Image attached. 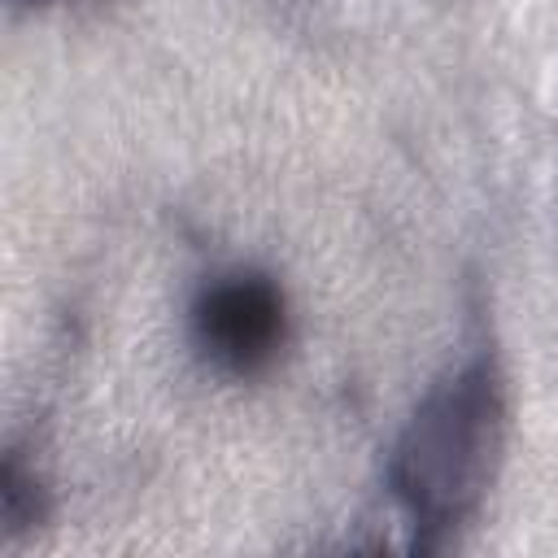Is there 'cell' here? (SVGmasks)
<instances>
[{
    "instance_id": "obj_1",
    "label": "cell",
    "mask_w": 558,
    "mask_h": 558,
    "mask_svg": "<svg viewBox=\"0 0 558 558\" xmlns=\"http://www.w3.org/2000/svg\"><path fill=\"white\" fill-rule=\"evenodd\" d=\"M506 379L488 353L449 366L401 423L388 493L418 549H445L484 510L506 449Z\"/></svg>"
},
{
    "instance_id": "obj_2",
    "label": "cell",
    "mask_w": 558,
    "mask_h": 558,
    "mask_svg": "<svg viewBox=\"0 0 558 558\" xmlns=\"http://www.w3.org/2000/svg\"><path fill=\"white\" fill-rule=\"evenodd\" d=\"M192 340L214 371L235 379L275 366L288 344V296L279 279L235 266L201 283L192 301Z\"/></svg>"
}]
</instances>
